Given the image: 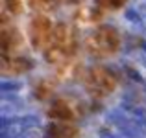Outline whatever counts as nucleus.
Returning <instances> with one entry per match:
<instances>
[{"label":"nucleus","instance_id":"obj_1","mask_svg":"<svg viewBox=\"0 0 146 138\" xmlns=\"http://www.w3.org/2000/svg\"><path fill=\"white\" fill-rule=\"evenodd\" d=\"M126 18L131 20L135 26H143V22H144V18H143V15L139 13V9H128L126 11Z\"/></svg>","mask_w":146,"mask_h":138},{"label":"nucleus","instance_id":"obj_2","mask_svg":"<svg viewBox=\"0 0 146 138\" xmlns=\"http://www.w3.org/2000/svg\"><path fill=\"white\" fill-rule=\"evenodd\" d=\"M21 83H9V81H2V83H0V90H2V94H7V92H9V90H19V89H21Z\"/></svg>","mask_w":146,"mask_h":138},{"label":"nucleus","instance_id":"obj_3","mask_svg":"<svg viewBox=\"0 0 146 138\" xmlns=\"http://www.w3.org/2000/svg\"><path fill=\"white\" fill-rule=\"evenodd\" d=\"M139 13L143 15V18H144V20H146V4H143V6L139 7Z\"/></svg>","mask_w":146,"mask_h":138}]
</instances>
